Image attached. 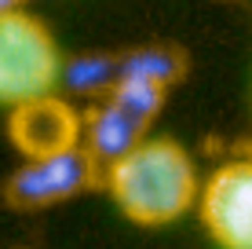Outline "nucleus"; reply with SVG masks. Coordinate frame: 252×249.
Instances as JSON below:
<instances>
[{
    "label": "nucleus",
    "instance_id": "1",
    "mask_svg": "<svg viewBox=\"0 0 252 249\" xmlns=\"http://www.w3.org/2000/svg\"><path fill=\"white\" fill-rule=\"evenodd\" d=\"M102 187L121 216L139 227H168L197 209L201 198V176L190 150L164 136H146L125 158L106 165Z\"/></svg>",
    "mask_w": 252,
    "mask_h": 249
},
{
    "label": "nucleus",
    "instance_id": "2",
    "mask_svg": "<svg viewBox=\"0 0 252 249\" xmlns=\"http://www.w3.org/2000/svg\"><path fill=\"white\" fill-rule=\"evenodd\" d=\"M63 77V51L37 15L26 7L0 15V107L55 92Z\"/></svg>",
    "mask_w": 252,
    "mask_h": 249
},
{
    "label": "nucleus",
    "instance_id": "3",
    "mask_svg": "<svg viewBox=\"0 0 252 249\" xmlns=\"http://www.w3.org/2000/svg\"><path fill=\"white\" fill-rule=\"evenodd\" d=\"M102 183V165L88 154V147H73L51 158H22V165L7 176L4 202L11 209H48V205L69 202L81 191Z\"/></svg>",
    "mask_w": 252,
    "mask_h": 249
},
{
    "label": "nucleus",
    "instance_id": "4",
    "mask_svg": "<svg viewBox=\"0 0 252 249\" xmlns=\"http://www.w3.org/2000/svg\"><path fill=\"white\" fill-rule=\"evenodd\" d=\"M197 216L220 249H252V158L223 161L201 179Z\"/></svg>",
    "mask_w": 252,
    "mask_h": 249
},
{
    "label": "nucleus",
    "instance_id": "5",
    "mask_svg": "<svg viewBox=\"0 0 252 249\" xmlns=\"http://www.w3.org/2000/svg\"><path fill=\"white\" fill-rule=\"evenodd\" d=\"M7 140L19 158H51L84 143V114L59 92H44L7 110Z\"/></svg>",
    "mask_w": 252,
    "mask_h": 249
},
{
    "label": "nucleus",
    "instance_id": "6",
    "mask_svg": "<svg viewBox=\"0 0 252 249\" xmlns=\"http://www.w3.org/2000/svg\"><path fill=\"white\" fill-rule=\"evenodd\" d=\"M143 140H146V128L132 121L125 110H117L110 99H102L99 107H92L84 114V147L102 169L114 165L117 158H125Z\"/></svg>",
    "mask_w": 252,
    "mask_h": 249
},
{
    "label": "nucleus",
    "instance_id": "7",
    "mask_svg": "<svg viewBox=\"0 0 252 249\" xmlns=\"http://www.w3.org/2000/svg\"><path fill=\"white\" fill-rule=\"evenodd\" d=\"M117 77H143L172 92L187 77V55L172 44H143L117 55Z\"/></svg>",
    "mask_w": 252,
    "mask_h": 249
},
{
    "label": "nucleus",
    "instance_id": "8",
    "mask_svg": "<svg viewBox=\"0 0 252 249\" xmlns=\"http://www.w3.org/2000/svg\"><path fill=\"white\" fill-rule=\"evenodd\" d=\"M102 99H110L117 110H125L132 121H139L143 128H150L158 121V114L164 110V99H168V88L154 81H143V77H117V84L106 92Z\"/></svg>",
    "mask_w": 252,
    "mask_h": 249
},
{
    "label": "nucleus",
    "instance_id": "9",
    "mask_svg": "<svg viewBox=\"0 0 252 249\" xmlns=\"http://www.w3.org/2000/svg\"><path fill=\"white\" fill-rule=\"evenodd\" d=\"M59 84L77 96H106L117 84V55H81L73 63H63Z\"/></svg>",
    "mask_w": 252,
    "mask_h": 249
},
{
    "label": "nucleus",
    "instance_id": "10",
    "mask_svg": "<svg viewBox=\"0 0 252 249\" xmlns=\"http://www.w3.org/2000/svg\"><path fill=\"white\" fill-rule=\"evenodd\" d=\"M26 4V0H0V15H4V11H15V7H22Z\"/></svg>",
    "mask_w": 252,
    "mask_h": 249
}]
</instances>
